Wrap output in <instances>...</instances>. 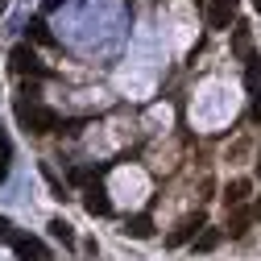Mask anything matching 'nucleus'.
<instances>
[{
    "label": "nucleus",
    "mask_w": 261,
    "mask_h": 261,
    "mask_svg": "<svg viewBox=\"0 0 261 261\" xmlns=\"http://www.w3.org/2000/svg\"><path fill=\"white\" fill-rule=\"evenodd\" d=\"M17 120H21V128H29V133H54V128H58V116L50 108L25 104V100H17Z\"/></svg>",
    "instance_id": "obj_1"
},
{
    "label": "nucleus",
    "mask_w": 261,
    "mask_h": 261,
    "mask_svg": "<svg viewBox=\"0 0 261 261\" xmlns=\"http://www.w3.org/2000/svg\"><path fill=\"white\" fill-rule=\"evenodd\" d=\"M9 67H13L17 75H34V79H42V75H46V67L38 62V54L29 50V46H13V54H9Z\"/></svg>",
    "instance_id": "obj_2"
},
{
    "label": "nucleus",
    "mask_w": 261,
    "mask_h": 261,
    "mask_svg": "<svg viewBox=\"0 0 261 261\" xmlns=\"http://www.w3.org/2000/svg\"><path fill=\"white\" fill-rule=\"evenodd\" d=\"M237 21V0H212L207 5V25L212 29H228Z\"/></svg>",
    "instance_id": "obj_3"
},
{
    "label": "nucleus",
    "mask_w": 261,
    "mask_h": 261,
    "mask_svg": "<svg viewBox=\"0 0 261 261\" xmlns=\"http://www.w3.org/2000/svg\"><path fill=\"white\" fill-rule=\"evenodd\" d=\"M13 249H17V261H46V245L38 237H17Z\"/></svg>",
    "instance_id": "obj_4"
},
{
    "label": "nucleus",
    "mask_w": 261,
    "mask_h": 261,
    "mask_svg": "<svg viewBox=\"0 0 261 261\" xmlns=\"http://www.w3.org/2000/svg\"><path fill=\"white\" fill-rule=\"evenodd\" d=\"M199 228H203V216H191V220H182V224L174 228V232L166 237V245H170V249H178V245L195 241V232H199Z\"/></svg>",
    "instance_id": "obj_5"
},
{
    "label": "nucleus",
    "mask_w": 261,
    "mask_h": 261,
    "mask_svg": "<svg viewBox=\"0 0 261 261\" xmlns=\"http://www.w3.org/2000/svg\"><path fill=\"white\" fill-rule=\"evenodd\" d=\"M83 207H87V216H112V203H108V191L104 187H91L83 195Z\"/></svg>",
    "instance_id": "obj_6"
},
{
    "label": "nucleus",
    "mask_w": 261,
    "mask_h": 261,
    "mask_svg": "<svg viewBox=\"0 0 261 261\" xmlns=\"http://www.w3.org/2000/svg\"><path fill=\"white\" fill-rule=\"evenodd\" d=\"M245 62H249V71H245V79H249V95H253V116L261 120V79H257V62H261V58H257V54H249Z\"/></svg>",
    "instance_id": "obj_7"
},
{
    "label": "nucleus",
    "mask_w": 261,
    "mask_h": 261,
    "mask_svg": "<svg viewBox=\"0 0 261 261\" xmlns=\"http://www.w3.org/2000/svg\"><path fill=\"white\" fill-rule=\"evenodd\" d=\"M124 237H133V241H149L153 237V220L149 216H133L124 224Z\"/></svg>",
    "instance_id": "obj_8"
},
{
    "label": "nucleus",
    "mask_w": 261,
    "mask_h": 261,
    "mask_svg": "<svg viewBox=\"0 0 261 261\" xmlns=\"http://www.w3.org/2000/svg\"><path fill=\"white\" fill-rule=\"evenodd\" d=\"M249 191H253V182H249V178H237V182H228V191H224L228 207H241V203L249 199Z\"/></svg>",
    "instance_id": "obj_9"
},
{
    "label": "nucleus",
    "mask_w": 261,
    "mask_h": 261,
    "mask_svg": "<svg viewBox=\"0 0 261 261\" xmlns=\"http://www.w3.org/2000/svg\"><path fill=\"white\" fill-rule=\"evenodd\" d=\"M50 237H54V241H62L67 249H75V232H71V224L62 220V216H58V220H50Z\"/></svg>",
    "instance_id": "obj_10"
},
{
    "label": "nucleus",
    "mask_w": 261,
    "mask_h": 261,
    "mask_svg": "<svg viewBox=\"0 0 261 261\" xmlns=\"http://www.w3.org/2000/svg\"><path fill=\"white\" fill-rule=\"evenodd\" d=\"M220 228H203V232H199V241H195V253H212L216 245H220Z\"/></svg>",
    "instance_id": "obj_11"
},
{
    "label": "nucleus",
    "mask_w": 261,
    "mask_h": 261,
    "mask_svg": "<svg viewBox=\"0 0 261 261\" xmlns=\"http://www.w3.org/2000/svg\"><path fill=\"white\" fill-rule=\"evenodd\" d=\"M29 38H34V42H42V46H54V34L46 29V21H42V17H34V21H29Z\"/></svg>",
    "instance_id": "obj_12"
},
{
    "label": "nucleus",
    "mask_w": 261,
    "mask_h": 261,
    "mask_svg": "<svg viewBox=\"0 0 261 261\" xmlns=\"http://www.w3.org/2000/svg\"><path fill=\"white\" fill-rule=\"evenodd\" d=\"M249 232V216L241 212V216H232V220H228V237H245Z\"/></svg>",
    "instance_id": "obj_13"
},
{
    "label": "nucleus",
    "mask_w": 261,
    "mask_h": 261,
    "mask_svg": "<svg viewBox=\"0 0 261 261\" xmlns=\"http://www.w3.org/2000/svg\"><path fill=\"white\" fill-rule=\"evenodd\" d=\"M237 54L249 58V25H237Z\"/></svg>",
    "instance_id": "obj_14"
},
{
    "label": "nucleus",
    "mask_w": 261,
    "mask_h": 261,
    "mask_svg": "<svg viewBox=\"0 0 261 261\" xmlns=\"http://www.w3.org/2000/svg\"><path fill=\"white\" fill-rule=\"evenodd\" d=\"M0 241H17V228H13L9 216H0Z\"/></svg>",
    "instance_id": "obj_15"
},
{
    "label": "nucleus",
    "mask_w": 261,
    "mask_h": 261,
    "mask_svg": "<svg viewBox=\"0 0 261 261\" xmlns=\"http://www.w3.org/2000/svg\"><path fill=\"white\" fill-rule=\"evenodd\" d=\"M62 5H67V0H42V9H46V13H54V9H62Z\"/></svg>",
    "instance_id": "obj_16"
},
{
    "label": "nucleus",
    "mask_w": 261,
    "mask_h": 261,
    "mask_svg": "<svg viewBox=\"0 0 261 261\" xmlns=\"http://www.w3.org/2000/svg\"><path fill=\"white\" fill-rule=\"evenodd\" d=\"M253 212H257V216H261V199H257V207H253Z\"/></svg>",
    "instance_id": "obj_17"
},
{
    "label": "nucleus",
    "mask_w": 261,
    "mask_h": 261,
    "mask_svg": "<svg viewBox=\"0 0 261 261\" xmlns=\"http://www.w3.org/2000/svg\"><path fill=\"white\" fill-rule=\"evenodd\" d=\"M257 170H261V153H257Z\"/></svg>",
    "instance_id": "obj_18"
},
{
    "label": "nucleus",
    "mask_w": 261,
    "mask_h": 261,
    "mask_svg": "<svg viewBox=\"0 0 261 261\" xmlns=\"http://www.w3.org/2000/svg\"><path fill=\"white\" fill-rule=\"evenodd\" d=\"M257 9H261V0H257Z\"/></svg>",
    "instance_id": "obj_19"
}]
</instances>
